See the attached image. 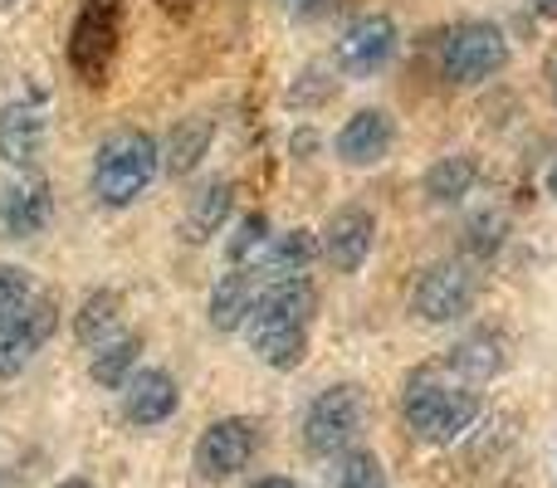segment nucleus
<instances>
[{"mask_svg": "<svg viewBox=\"0 0 557 488\" xmlns=\"http://www.w3.org/2000/svg\"><path fill=\"white\" fill-rule=\"evenodd\" d=\"M406 430L425 445H455L474 421H480V391L455 381L441 362H425L421 372L406 376L401 391Z\"/></svg>", "mask_w": 557, "mask_h": 488, "instance_id": "obj_1", "label": "nucleus"}, {"mask_svg": "<svg viewBox=\"0 0 557 488\" xmlns=\"http://www.w3.org/2000/svg\"><path fill=\"white\" fill-rule=\"evenodd\" d=\"M313 313H318V293L308 278L298 284H274V288H260V303H255L250 323V347L264 366L274 372H294L308 352V327H313Z\"/></svg>", "mask_w": 557, "mask_h": 488, "instance_id": "obj_2", "label": "nucleus"}, {"mask_svg": "<svg viewBox=\"0 0 557 488\" xmlns=\"http://www.w3.org/2000/svg\"><path fill=\"white\" fill-rule=\"evenodd\" d=\"M157 172H162V142L152 133H143V127H117V133H108L98 142L88 186H94L98 205L123 211L157 182Z\"/></svg>", "mask_w": 557, "mask_h": 488, "instance_id": "obj_3", "label": "nucleus"}, {"mask_svg": "<svg viewBox=\"0 0 557 488\" xmlns=\"http://www.w3.org/2000/svg\"><path fill=\"white\" fill-rule=\"evenodd\" d=\"M362 430H367V396L352 381L323 386L304 411V445L318 460H337V454L357 450Z\"/></svg>", "mask_w": 557, "mask_h": 488, "instance_id": "obj_4", "label": "nucleus"}, {"mask_svg": "<svg viewBox=\"0 0 557 488\" xmlns=\"http://www.w3.org/2000/svg\"><path fill=\"white\" fill-rule=\"evenodd\" d=\"M509 64V35L494 20H460L455 29H445L441 39V74L445 84H484Z\"/></svg>", "mask_w": 557, "mask_h": 488, "instance_id": "obj_5", "label": "nucleus"}, {"mask_svg": "<svg viewBox=\"0 0 557 488\" xmlns=\"http://www.w3.org/2000/svg\"><path fill=\"white\" fill-rule=\"evenodd\" d=\"M474 298H480V268L470 264V259H431V264L416 274L411 284V313L425 317V323H455V317H465L474 308Z\"/></svg>", "mask_w": 557, "mask_h": 488, "instance_id": "obj_6", "label": "nucleus"}, {"mask_svg": "<svg viewBox=\"0 0 557 488\" xmlns=\"http://www.w3.org/2000/svg\"><path fill=\"white\" fill-rule=\"evenodd\" d=\"M123 10L127 0H84L69 29V64L78 78L88 84H103L108 64L117 54V39H123Z\"/></svg>", "mask_w": 557, "mask_h": 488, "instance_id": "obj_7", "label": "nucleus"}, {"mask_svg": "<svg viewBox=\"0 0 557 488\" xmlns=\"http://www.w3.org/2000/svg\"><path fill=\"white\" fill-rule=\"evenodd\" d=\"M255 450H260V425H255L250 415H221V421H211L201 430L191 464L206 484H225L250 470Z\"/></svg>", "mask_w": 557, "mask_h": 488, "instance_id": "obj_8", "label": "nucleus"}, {"mask_svg": "<svg viewBox=\"0 0 557 488\" xmlns=\"http://www.w3.org/2000/svg\"><path fill=\"white\" fill-rule=\"evenodd\" d=\"M396 45H401V35H396V20L382 15V10H372V15H357L352 25L343 29L333 64L343 68L347 78H372L376 68L392 64Z\"/></svg>", "mask_w": 557, "mask_h": 488, "instance_id": "obj_9", "label": "nucleus"}, {"mask_svg": "<svg viewBox=\"0 0 557 488\" xmlns=\"http://www.w3.org/2000/svg\"><path fill=\"white\" fill-rule=\"evenodd\" d=\"M59 327V308L54 298H35V303L25 308V313L5 317L0 323V381L5 376H20L29 362H35V352L54 337Z\"/></svg>", "mask_w": 557, "mask_h": 488, "instance_id": "obj_10", "label": "nucleus"}, {"mask_svg": "<svg viewBox=\"0 0 557 488\" xmlns=\"http://www.w3.org/2000/svg\"><path fill=\"white\" fill-rule=\"evenodd\" d=\"M318 245H323V259L337 274H357L376 245V215L367 211V205H343V211L327 215Z\"/></svg>", "mask_w": 557, "mask_h": 488, "instance_id": "obj_11", "label": "nucleus"}, {"mask_svg": "<svg viewBox=\"0 0 557 488\" xmlns=\"http://www.w3.org/2000/svg\"><path fill=\"white\" fill-rule=\"evenodd\" d=\"M392 147H396V123L386 108H357L333 137L337 162L347 166H372L382 157H392Z\"/></svg>", "mask_w": 557, "mask_h": 488, "instance_id": "obj_12", "label": "nucleus"}, {"mask_svg": "<svg viewBox=\"0 0 557 488\" xmlns=\"http://www.w3.org/2000/svg\"><path fill=\"white\" fill-rule=\"evenodd\" d=\"M176 405H182V386L166 366H137L133 381L123 386V415L137 430H152V425L172 421Z\"/></svg>", "mask_w": 557, "mask_h": 488, "instance_id": "obj_13", "label": "nucleus"}, {"mask_svg": "<svg viewBox=\"0 0 557 488\" xmlns=\"http://www.w3.org/2000/svg\"><path fill=\"white\" fill-rule=\"evenodd\" d=\"M54 215V196H49L45 176H20L0 191V235L5 240H35Z\"/></svg>", "mask_w": 557, "mask_h": 488, "instance_id": "obj_14", "label": "nucleus"}, {"mask_svg": "<svg viewBox=\"0 0 557 488\" xmlns=\"http://www.w3.org/2000/svg\"><path fill=\"white\" fill-rule=\"evenodd\" d=\"M504 362H509V342H504V333H494V327H470V333L441 356L445 372L465 386L494 381V376L504 372Z\"/></svg>", "mask_w": 557, "mask_h": 488, "instance_id": "obj_15", "label": "nucleus"}, {"mask_svg": "<svg viewBox=\"0 0 557 488\" xmlns=\"http://www.w3.org/2000/svg\"><path fill=\"white\" fill-rule=\"evenodd\" d=\"M45 108L39 98H10L0 108V162L10 166H35L39 152H45Z\"/></svg>", "mask_w": 557, "mask_h": 488, "instance_id": "obj_16", "label": "nucleus"}, {"mask_svg": "<svg viewBox=\"0 0 557 488\" xmlns=\"http://www.w3.org/2000/svg\"><path fill=\"white\" fill-rule=\"evenodd\" d=\"M323 254V245H318L313 230H284L274 235L270 249H264L260 259H255V278H260V288H274V284H298V278L308 274V264Z\"/></svg>", "mask_w": 557, "mask_h": 488, "instance_id": "obj_17", "label": "nucleus"}, {"mask_svg": "<svg viewBox=\"0 0 557 488\" xmlns=\"http://www.w3.org/2000/svg\"><path fill=\"white\" fill-rule=\"evenodd\" d=\"M255 303H260V278L255 268H225L211 288V327L215 333H235L250 323Z\"/></svg>", "mask_w": 557, "mask_h": 488, "instance_id": "obj_18", "label": "nucleus"}, {"mask_svg": "<svg viewBox=\"0 0 557 488\" xmlns=\"http://www.w3.org/2000/svg\"><path fill=\"white\" fill-rule=\"evenodd\" d=\"M231 211H235V182L231 176H206L191 191V201H186V240L206 245L211 235H221Z\"/></svg>", "mask_w": 557, "mask_h": 488, "instance_id": "obj_19", "label": "nucleus"}, {"mask_svg": "<svg viewBox=\"0 0 557 488\" xmlns=\"http://www.w3.org/2000/svg\"><path fill=\"white\" fill-rule=\"evenodd\" d=\"M211 137H215V123L206 113H191L182 123H172V133L162 137V172L172 176H191L201 166V157L211 152Z\"/></svg>", "mask_w": 557, "mask_h": 488, "instance_id": "obj_20", "label": "nucleus"}, {"mask_svg": "<svg viewBox=\"0 0 557 488\" xmlns=\"http://www.w3.org/2000/svg\"><path fill=\"white\" fill-rule=\"evenodd\" d=\"M117 327H123V293L117 288H94V293H84V303H78L74 313V337L84 347H103L117 337Z\"/></svg>", "mask_w": 557, "mask_h": 488, "instance_id": "obj_21", "label": "nucleus"}, {"mask_svg": "<svg viewBox=\"0 0 557 488\" xmlns=\"http://www.w3.org/2000/svg\"><path fill=\"white\" fill-rule=\"evenodd\" d=\"M474 176H480V162L474 152H450V157H435L431 172H425V201L431 205H460L465 196L474 191Z\"/></svg>", "mask_w": 557, "mask_h": 488, "instance_id": "obj_22", "label": "nucleus"}, {"mask_svg": "<svg viewBox=\"0 0 557 488\" xmlns=\"http://www.w3.org/2000/svg\"><path fill=\"white\" fill-rule=\"evenodd\" d=\"M137 352H143V337L137 333H117L113 342H103L94 356H88V376L103 391H123L137 372Z\"/></svg>", "mask_w": 557, "mask_h": 488, "instance_id": "obj_23", "label": "nucleus"}, {"mask_svg": "<svg viewBox=\"0 0 557 488\" xmlns=\"http://www.w3.org/2000/svg\"><path fill=\"white\" fill-rule=\"evenodd\" d=\"M509 240V215L494 211V205H484V211H474L470 221H465V259H494Z\"/></svg>", "mask_w": 557, "mask_h": 488, "instance_id": "obj_24", "label": "nucleus"}, {"mask_svg": "<svg viewBox=\"0 0 557 488\" xmlns=\"http://www.w3.org/2000/svg\"><path fill=\"white\" fill-rule=\"evenodd\" d=\"M270 221H264L260 211H250V215H240L235 221V230H231V240H225V254H231V268H255V259L270 249Z\"/></svg>", "mask_w": 557, "mask_h": 488, "instance_id": "obj_25", "label": "nucleus"}, {"mask_svg": "<svg viewBox=\"0 0 557 488\" xmlns=\"http://www.w3.org/2000/svg\"><path fill=\"white\" fill-rule=\"evenodd\" d=\"M333 488H386V470L372 450H347L333 460Z\"/></svg>", "mask_w": 557, "mask_h": 488, "instance_id": "obj_26", "label": "nucleus"}, {"mask_svg": "<svg viewBox=\"0 0 557 488\" xmlns=\"http://www.w3.org/2000/svg\"><path fill=\"white\" fill-rule=\"evenodd\" d=\"M35 303V278L25 274L20 264H0V323Z\"/></svg>", "mask_w": 557, "mask_h": 488, "instance_id": "obj_27", "label": "nucleus"}, {"mask_svg": "<svg viewBox=\"0 0 557 488\" xmlns=\"http://www.w3.org/2000/svg\"><path fill=\"white\" fill-rule=\"evenodd\" d=\"M327 93H333V78H327V68L323 64H308L304 74H298V84L288 88V103L313 108V103H323Z\"/></svg>", "mask_w": 557, "mask_h": 488, "instance_id": "obj_28", "label": "nucleus"}, {"mask_svg": "<svg viewBox=\"0 0 557 488\" xmlns=\"http://www.w3.org/2000/svg\"><path fill=\"white\" fill-rule=\"evenodd\" d=\"M294 10H304V15H323L327 10V0H288Z\"/></svg>", "mask_w": 557, "mask_h": 488, "instance_id": "obj_29", "label": "nucleus"}, {"mask_svg": "<svg viewBox=\"0 0 557 488\" xmlns=\"http://www.w3.org/2000/svg\"><path fill=\"white\" fill-rule=\"evenodd\" d=\"M250 488H298L294 479H260V484H250Z\"/></svg>", "mask_w": 557, "mask_h": 488, "instance_id": "obj_30", "label": "nucleus"}, {"mask_svg": "<svg viewBox=\"0 0 557 488\" xmlns=\"http://www.w3.org/2000/svg\"><path fill=\"white\" fill-rule=\"evenodd\" d=\"M54 488H94L88 479H64V484H54Z\"/></svg>", "mask_w": 557, "mask_h": 488, "instance_id": "obj_31", "label": "nucleus"}, {"mask_svg": "<svg viewBox=\"0 0 557 488\" xmlns=\"http://www.w3.org/2000/svg\"><path fill=\"white\" fill-rule=\"evenodd\" d=\"M548 191L557 196V162H553V172H548Z\"/></svg>", "mask_w": 557, "mask_h": 488, "instance_id": "obj_32", "label": "nucleus"}, {"mask_svg": "<svg viewBox=\"0 0 557 488\" xmlns=\"http://www.w3.org/2000/svg\"><path fill=\"white\" fill-rule=\"evenodd\" d=\"M539 10H548V15H557V0H539Z\"/></svg>", "mask_w": 557, "mask_h": 488, "instance_id": "obj_33", "label": "nucleus"}, {"mask_svg": "<svg viewBox=\"0 0 557 488\" xmlns=\"http://www.w3.org/2000/svg\"><path fill=\"white\" fill-rule=\"evenodd\" d=\"M553 103H557V68H553Z\"/></svg>", "mask_w": 557, "mask_h": 488, "instance_id": "obj_34", "label": "nucleus"}, {"mask_svg": "<svg viewBox=\"0 0 557 488\" xmlns=\"http://www.w3.org/2000/svg\"><path fill=\"white\" fill-rule=\"evenodd\" d=\"M5 5H15V0H0V10H5Z\"/></svg>", "mask_w": 557, "mask_h": 488, "instance_id": "obj_35", "label": "nucleus"}, {"mask_svg": "<svg viewBox=\"0 0 557 488\" xmlns=\"http://www.w3.org/2000/svg\"><path fill=\"white\" fill-rule=\"evenodd\" d=\"M0 488H5V474H0Z\"/></svg>", "mask_w": 557, "mask_h": 488, "instance_id": "obj_36", "label": "nucleus"}]
</instances>
